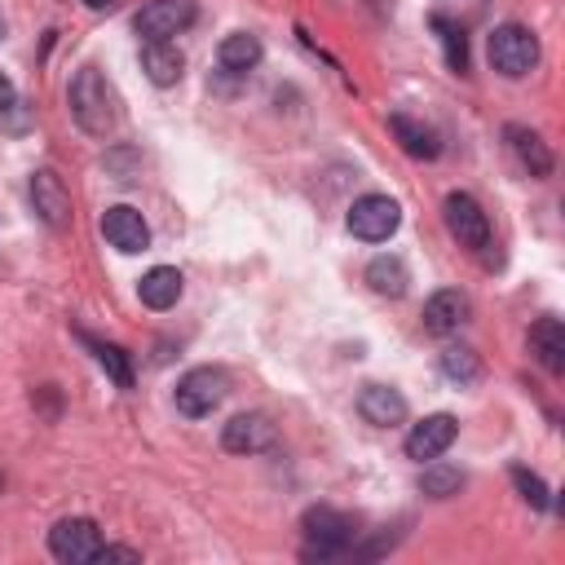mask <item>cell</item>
Masks as SVG:
<instances>
[{
	"label": "cell",
	"instance_id": "6da1fadb",
	"mask_svg": "<svg viewBox=\"0 0 565 565\" xmlns=\"http://www.w3.org/2000/svg\"><path fill=\"white\" fill-rule=\"evenodd\" d=\"M71 115L88 137H110L119 124V106H115V88L106 84V75L97 66H79L71 79Z\"/></svg>",
	"mask_w": 565,
	"mask_h": 565
},
{
	"label": "cell",
	"instance_id": "7a4b0ae2",
	"mask_svg": "<svg viewBox=\"0 0 565 565\" xmlns=\"http://www.w3.org/2000/svg\"><path fill=\"white\" fill-rule=\"evenodd\" d=\"M300 530H305V561H331V556H344L349 543H353V521L327 503H313L305 508L300 516Z\"/></svg>",
	"mask_w": 565,
	"mask_h": 565
},
{
	"label": "cell",
	"instance_id": "3957f363",
	"mask_svg": "<svg viewBox=\"0 0 565 565\" xmlns=\"http://www.w3.org/2000/svg\"><path fill=\"white\" fill-rule=\"evenodd\" d=\"M486 53H490V66H494L503 79H525V75L539 66V40H534V31L521 26V22L494 26Z\"/></svg>",
	"mask_w": 565,
	"mask_h": 565
},
{
	"label": "cell",
	"instance_id": "277c9868",
	"mask_svg": "<svg viewBox=\"0 0 565 565\" xmlns=\"http://www.w3.org/2000/svg\"><path fill=\"white\" fill-rule=\"evenodd\" d=\"M225 393H230V375L221 366H194V371H185L177 380V393L172 397H177V411L181 415L203 419V415H212L225 402Z\"/></svg>",
	"mask_w": 565,
	"mask_h": 565
},
{
	"label": "cell",
	"instance_id": "5b68a950",
	"mask_svg": "<svg viewBox=\"0 0 565 565\" xmlns=\"http://www.w3.org/2000/svg\"><path fill=\"white\" fill-rule=\"evenodd\" d=\"M102 547V530L93 516H62L53 530H49V552L66 565H88Z\"/></svg>",
	"mask_w": 565,
	"mask_h": 565
},
{
	"label": "cell",
	"instance_id": "8992f818",
	"mask_svg": "<svg viewBox=\"0 0 565 565\" xmlns=\"http://www.w3.org/2000/svg\"><path fill=\"white\" fill-rule=\"evenodd\" d=\"M397 225H402V207L388 194H362L349 207V234L362 243H384Z\"/></svg>",
	"mask_w": 565,
	"mask_h": 565
},
{
	"label": "cell",
	"instance_id": "52a82bcc",
	"mask_svg": "<svg viewBox=\"0 0 565 565\" xmlns=\"http://www.w3.org/2000/svg\"><path fill=\"white\" fill-rule=\"evenodd\" d=\"M441 216H446V230L459 238V247H472V252L490 247V216L481 212V203L472 194H459V190L446 194Z\"/></svg>",
	"mask_w": 565,
	"mask_h": 565
},
{
	"label": "cell",
	"instance_id": "ba28073f",
	"mask_svg": "<svg viewBox=\"0 0 565 565\" xmlns=\"http://www.w3.org/2000/svg\"><path fill=\"white\" fill-rule=\"evenodd\" d=\"M194 18H199L194 0H146L132 26H137L141 40H172V35H181Z\"/></svg>",
	"mask_w": 565,
	"mask_h": 565
},
{
	"label": "cell",
	"instance_id": "9c48e42d",
	"mask_svg": "<svg viewBox=\"0 0 565 565\" xmlns=\"http://www.w3.org/2000/svg\"><path fill=\"white\" fill-rule=\"evenodd\" d=\"M31 207L49 230H66L71 225V194L62 185V177L53 168L31 172Z\"/></svg>",
	"mask_w": 565,
	"mask_h": 565
},
{
	"label": "cell",
	"instance_id": "30bf717a",
	"mask_svg": "<svg viewBox=\"0 0 565 565\" xmlns=\"http://www.w3.org/2000/svg\"><path fill=\"white\" fill-rule=\"evenodd\" d=\"M102 234H106V243H110L115 252H124V256H137V252L150 247V225H146L141 212L128 207V203H115V207L102 212Z\"/></svg>",
	"mask_w": 565,
	"mask_h": 565
},
{
	"label": "cell",
	"instance_id": "8fae6325",
	"mask_svg": "<svg viewBox=\"0 0 565 565\" xmlns=\"http://www.w3.org/2000/svg\"><path fill=\"white\" fill-rule=\"evenodd\" d=\"M459 437V424H455V415H446V411H437V415H424L411 433H406V455L411 459H437V455H446L450 450V441Z\"/></svg>",
	"mask_w": 565,
	"mask_h": 565
},
{
	"label": "cell",
	"instance_id": "7c38bea8",
	"mask_svg": "<svg viewBox=\"0 0 565 565\" xmlns=\"http://www.w3.org/2000/svg\"><path fill=\"white\" fill-rule=\"evenodd\" d=\"M221 446L230 450V455H260V450H269L274 446V424L265 419V415H234L225 428H221Z\"/></svg>",
	"mask_w": 565,
	"mask_h": 565
},
{
	"label": "cell",
	"instance_id": "4fadbf2b",
	"mask_svg": "<svg viewBox=\"0 0 565 565\" xmlns=\"http://www.w3.org/2000/svg\"><path fill=\"white\" fill-rule=\"evenodd\" d=\"M463 322H468V296H463V291L441 287V291L428 296V305H424V331L450 335V331H459Z\"/></svg>",
	"mask_w": 565,
	"mask_h": 565
},
{
	"label": "cell",
	"instance_id": "5bb4252c",
	"mask_svg": "<svg viewBox=\"0 0 565 565\" xmlns=\"http://www.w3.org/2000/svg\"><path fill=\"white\" fill-rule=\"evenodd\" d=\"M358 415L366 424H375V428H393V424L406 419V397L397 388H388V384H366L358 393Z\"/></svg>",
	"mask_w": 565,
	"mask_h": 565
},
{
	"label": "cell",
	"instance_id": "9a60e30c",
	"mask_svg": "<svg viewBox=\"0 0 565 565\" xmlns=\"http://www.w3.org/2000/svg\"><path fill=\"white\" fill-rule=\"evenodd\" d=\"M530 353L543 371H552V375L565 371V327H561V318H539L530 327Z\"/></svg>",
	"mask_w": 565,
	"mask_h": 565
},
{
	"label": "cell",
	"instance_id": "2e32d148",
	"mask_svg": "<svg viewBox=\"0 0 565 565\" xmlns=\"http://www.w3.org/2000/svg\"><path fill=\"white\" fill-rule=\"evenodd\" d=\"M141 71H146V79H150V84L168 88V84H177V79H181L185 57H181V49H177L172 40H146V49H141Z\"/></svg>",
	"mask_w": 565,
	"mask_h": 565
},
{
	"label": "cell",
	"instance_id": "e0dca14e",
	"mask_svg": "<svg viewBox=\"0 0 565 565\" xmlns=\"http://www.w3.org/2000/svg\"><path fill=\"white\" fill-rule=\"evenodd\" d=\"M181 274L172 269V265H154V269H146L141 274V282H137V296H141V305L146 309H172L177 300H181Z\"/></svg>",
	"mask_w": 565,
	"mask_h": 565
},
{
	"label": "cell",
	"instance_id": "ac0fdd59",
	"mask_svg": "<svg viewBox=\"0 0 565 565\" xmlns=\"http://www.w3.org/2000/svg\"><path fill=\"white\" fill-rule=\"evenodd\" d=\"M508 146H512V154L521 159V168H525L530 177H547V172H552V150L543 146V137H539L534 128L508 124Z\"/></svg>",
	"mask_w": 565,
	"mask_h": 565
},
{
	"label": "cell",
	"instance_id": "d6986e66",
	"mask_svg": "<svg viewBox=\"0 0 565 565\" xmlns=\"http://www.w3.org/2000/svg\"><path fill=\"white\" fill-rule=\"evenodd\" d=\"M260 40L256 35H247V31H234V35H225L221 40V49H216V62H221V71H230V75H247V71H256L260 66Z\"/></svg>",
	"mask_w": 565,
	"mask_h": 565
},
{
	"label": "cell",
	"instance_id": "ffe728a7",
	"mask_svg": "<svg viewBox=\"0 0 565 565\" xmlns=\"http://www.w3.org/2000/svg\"><path fill=\"white\" fill-rule=\"evenodd\" d=\"M388 128H393L397 146H402L411 159H437V137H433L419 119H411V115L393 110V115H388Z\"/></svg>",
	"mask_w": 565,
	"mask_h": 565
},
{
	"label": "cell",
	"instance_id": "44dd1931",
	"mask_svg": "<svg viewBox=\"0 0 565 565\" xmlns=\"http://www.w3.org/2000/svg\"><path fill=\"white\" fill-rule=\"evenodd\" d=\"M366 282H371V291H375V296H388V300H397V296H406V282H411V274H406L402 256H375V260L366 265Z\"/></svg>",
	"mask_w": 565,
	"mask_h": 565
},
{
	"label": "cell",
	"instance_id": "7402d4cb",
	"mask_svg": "<svg viewBox=\"0 0 565 565\" xmlns=\"http://www.w3.org/2000/svg\"><path fill=\"white\" fill-rule=\"evenodd\" d=\"M79 340L88 344V353L97 358V366L110 375V384H119V388H132V362H128V353L119 349V344H106V340H93L88 331H79Z\"/></svg>",
	"mask_w": 565,
	"mask_h": 565
},
{
	"label": "cell",
	"instance_id": "603a6c76",
	"mask_svg": "<svg viewBox=\"0 0 565 565\" xmlns=\"http://www.w3.org/2000/svg\"><path fill=\"white\" fill-rule=\"evenodd\" d=\"M437 366H441V375H446L450 384H459V388H468V384L481 380V358H477L468 344H450V349H441Z\"/></svg>",
	"mask_w": 565,
	"mask_h": 565
},
{
	"label": "cell",
	"instance_id": "cb8c5ba5",
	"mask_svg": "<svg viewBox=\"0 0 565 565\" xmlns=\"http://www.w3.org/2000/svg\"><path fill=\"white\" fill-rule=\"evenodd\" d=\"M433 31H437V40H441L446 66H450L455 75H463V71H468V35H463V26L450 22L446 13H433Z\"/></svg>",
	"mask_w": 565,
	"mask_h": 565
},
{
	"label": "cell",
	"instance_id": "d4e9b609",
	"mask_svg": "<svg viewBox=\"0 0 565 565\" xmlns=\"http://www.w3.org/2000/svg\"><path fill=\"white\" fill-rule=\"evenodd\" d=\"M459 486H463V472L450 468V463H428L424 477H419V490L428 499H450V494H459Z\"/></svg>",
	"mask_w": 565,
	"mask_h": 565
},
{
	"label": "cell",
	"instance_id": "484cf974",
	"mask_svg": "<svg viewBox=\"0 0 565 565\" xmlns=\"http://www.w3.org/2000/svg\"><path fill=\"white\" fill-rule=\"evenodd\" d=\"M512 486L521 490V499H525L530 508H552V490L543 486L539 472H530V468H512Z\"/></svg>",
	"mask_w": 565,
	"mask_h": 565
},
{
	"label": "cell",
	"instance_id": "4316f807",
	"mask_svg": "<svg viewBox=\"0 0 565 565\" xmlns=\"http://www.w3.org/2000/svg\"><path fill=\"white\" fill-rule=\"evenodd\" d=\"M93 561H102V565H106V561H128V565H137V561H141V552H137V547H115V543H102Z\"/></svg>",
	"mask_w": 565,
	"mask_h": 565
},
{
	"label": "cell",
	"instance_id": "83f0119b",
	"mask_svg": "<svg viewBox=\"0 0 565 565\" xmlns=\"http://www.w3.org/2000/svg\"><path fill=\"white\" fill-rule=\"evenodd\" d=\"M13 97H18V88H13V79H9L4 71H0V115H4L9 106H13Z\"/></svg>",
	"mask_w": 565,
	"mask_h": 565
},
{
	"label": "cell",
	"instance_id": "f1b7e54d",
	"mask_svg": "<svg viewBox=\"0 0 565 565\" xmlns=\"http://www.w3.org/2000/svg\"><path fill=\"white\" fill-rule=\"evenodd\" d=\"M119 0H88V9H115Z\"/></svg>",
	"mask_w": 565,
	"mask_h": 565
},
{
	"label": "cell",
	"instance_id": "f546056e",
	"mask_svg": "<svg viewBox=\"0 0 565 565\" xmlns=\"http://www.w3.org/2000/svg\"><path fill=\"white\" fill-rule=\"evenodd\" d=\"M0 490H4V472H0Z\"/></svg>",
	"mask_w": 565,
	"mask_h": 565
},
{
	"label": "cell",
	"instance_id": "4dcf8cb0",
	"mask_svg": "<svg viewBox=\"0 0 565 565\" xmlns=\"http://www.w3.org/2000/svg\"><path fill=\"white\" fill-rule=\"evenodd\" d=\"M0 35H4V26H0Z\"/></svg>",
	"mask_w": 565,
	"mask_h": 565
}]
</instances>
